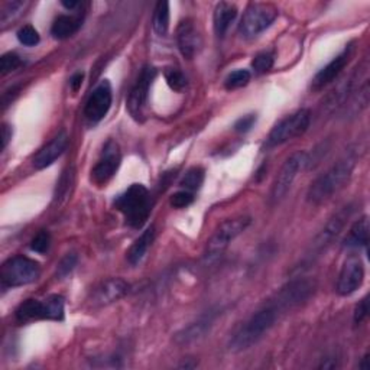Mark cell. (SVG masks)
Listing matches in <instances>:
<instances>
[{
  "label": "cell",
  "mask_w": 370,
  "mask_h": 370,
  "mask_svg": "<svg viewBox=\"0 0 370 370\" xmlns=\"http://www.w3.org/2000/svg\"><path fill=\"white\" fill-rule=\"evenodd\" d=\"M356 167V157L351 154L340 158L334 165L328 168L315 180L307 193V200L311 204H321L332 198L347 184Z\"/></svg>",
  "instance_id": "obj_1"
},
{
  "label": "cell",
  "mask_w": 370,
  "mask_h": 370,
  "mask_svg": "<svg viewBox=\"0 0 370 370\" xmlns=\"http://www.w3.org/2000/svg\"><path fill=\"white\" fill-rule=\"evenodd\" d=\"M279 311L273 307L272 304L264 307L262 310H259L255 312L252 317L242 325L240 330L233 336L230 340V350L231 351H243L248 350L252 346H255L256 343L262 338L270 328L275 324L278 319Z\"/></svg>",
  "instance_id": "obj_2"
},
{
  "label": "cell",
  "mask_w": 370,
  "mask_h": 370,
  "mask_svg": "<svg viewBox=\"0 0 370 370\" xmlns=\"http://www.w3.org/2000/svg\"><path fill=\"white\" fill-rule=\"evenodd\" d=\"M115 207L125 216L129 226L139 229L149 218L152 201H150V194L145 185L132 184L125 193L116 198Z\"/></svg>",
  "instance_id": "obj_3"
},
{
  "label": "cell",
  "mask_w": 370,
  "mask_h": 370,
  "mask_svg": "<svg viewBox=\"0 0 370 370\" xmlns=\"http://www.w3.org/2000/svg\"><path fill=\"white\" fill-rule=\"evenodd\" d=\"M65 301L61 295H51L45 299H26L16 310V320L28 323L34 320L62 321Z\"/></svg>",
  "instance_id": "obj_4"
},
{
  "label": "cell",
  "mask_w": 370,
  "mask_h": 370,
  "mask_svg": "<svg viewBox=\"0 0 370 370\" xmlns=\"http://www.w3.org/2000/svg\"><path fill=\"white\" fill-rule=\"evenodd\" d=\"M251 223L252 218L248 216H240L223 222L213 233V236L207 242V246H205V259L213 260L222 256L230 246V243L238 236H240L242 233L251 226Z\"/></svg>",
  "instance_id": "obj_5"
},
{
  "label": "cell",
  "mask_w": 370,
  "mask_h": 370,
  "mask_svg": "<svg viewBox=\"0 0 370 370\" xmlns=\"http://www.w3.org/2000/svg\"><path fill=\"white\" fill-rule=\"evenodd\" d=\"M39 273L41 268L35 260L26 256H15L3 264L0 278H2L3 285L16 288L35 282L39 278Z\"/></svg>",
  "instance_id": "obj_6"
},
{
  "label": "cell",
  "mask_w": 370,
  "mask_h": 370,
  "mask_svg": "<svg viewBox=\"0 0 370 370\" xmlns=\"http://www.w3.org/2000/svg\"><path fill=\"white\" fill-rule=\"evenodd\" d=\"M311 123V112L308 108H301L294 115L285 117L282 122L272 129L268 138V146H279L286 143L288 141H292L298 136L304 135Z\"/></svg>",
  "instance_id": "obj_7"
},
{
  "label": "cell",
  "mask_w": 370,
  "mask_h": 370,
  "mask_svg": "<svg viewBox=\"0 0 370 370\" xmlns=\"http://www.w3.org/2000/svg\"><path fill=\"white\" fill-rule=\"evenodd\" d=\"M278 16L275 6L266 3H253L246 9L239 25V32L243 38L251 39L262 34Z\"/></svg>",
  "instance_id": "obj_8"
},
{
  "label": "cell",
  "mask_w": 370,
  "mask_h": 370,
  "mask_svg": "<svg viewBox=\"0 0 370 370\" xmlns=\"http://www.w3.org/2000/svg\"><path fill=\"white\" fill-rule=\"evenodd\" d=\"M305 162H307V155L305 152H301V150L292 154L285 161V163L282 165L281 171L278 172L275 181H273V185H272V191H270L272 203H279L281 200L285 198L288 191L291 189L299 170L303 168Z\"/></svg>",
  "instance_id": "obj_9"
},
{
  "label": "cell",
  "mask_w": 370,
  "mask_h": 370,
  "mask_svg": "<svg viewBox=\"0 0 370 370\" xmlns=\"http://www.w3.org/2000/svg\"><path fill=\"white\" fill-rule=\"evenodd\" d=\"M155 77H157L155 68L145 67L138 81H136L133 89L129 93L128 111L135 120L142 122L145 117V111L149 99V89L152 86V81L155 80Z\"/></svg>",
  "instance_id": "obj_10"
},
{
  "label": "cell",
  "mask_w": 370,
  "mask_h": 370,
  "mask_svg": "<svg viewBox=\"0 0 370 370\" xmlns=\"http://www.w3.org/2000/svg\"><path fill=\"white\" fill-rule=\"evenodd\" d=\"M120 161L122 155L119 145L115 141H108L102 150V157L99 162L95 163V167L91 171L93 181L99 185H103L107 181H111L120 167Z\"/></svg>",
  "instance_id": "obj_11"
},
{
  "label": "cell",
  "mask_w": 370,
  "mask_h": 370,
  "mask_svg": "<svg viewBox=\"0 0 370 370\" xmlns=\"http://www.w3.org/2000/svg\"><path fill=\"white\" fill-rule=\"evenodd\" d=\"M113 93L112 86L107 80H103L102 83L93 90L90 97L86 103L84 115L91 123H99L108 113L112 107Z\"/></svg>",
  "instance_id": "obj_12"
},
{
  "label": "cell",
  "mask_w": 370,
  "mask_h": 370,
  "mask_svg": "<svg viewBox=\"0 0 370 370\" xmlns=\"http://www.w3.org/2000/svg\"><path fill=\"white\" fill-rule=\"evenodd\" d=\"M314 291V284L307 279H297L288 285H285L282 290L278 292L275 303L272 305L278 311L288 310L299 305L303 301L308 299Z\"/></svg>",
  "instance_id": "obj_13"
},
{
  "label": "cell",
  "mask_w": 370,
  "mask_h": 370,
  "mask_svg": "<svg viewBox=\"0 0 370 370\" xmlns=\"http://www.w3.org/2000/svg\"><path fill=\"white\" fill-rule=\"evenodd\" d=\"M365 279V268L362 260L358 257H350L343 265L341 272L337 279V294L341 297H347L356 292L362 286Z\"/></svg>",
  "instance_id": "obj_14"
},
{
  "label": "cell",
  "mask_w": 370,
  "mask_h": 370,
  "mask_svg": "<svg viewBox=\"0 0 370 370\" xmlns=\"http://www.w3.org/2000/svg\"><path fill=\"white\" fill-rule=\"evenodd\" d=\"M176 43L184 58L193 60L197 56L203 47V38L197 30L194 21L185 19L178 25Z\"/></svg>",
  "instance_id": "obj_15"
},
{
  "label": "cell",
  "mask_w": 370,
  "mask_h": 370,
  "mask_svg": "<svg viewBox=\"0 0 370 370\" xmlns=\"http://www.w3.org/2000/svg\"><path fill=\"white\" fill-rule=\"evenodd\" d=\"M353 51H354L353 44L347 45V47L345 48V51L340 52L338 56H337L332 62H328V64L323 68V70H320V71L317 73V76H315L314 80H312V84H311L312 90H315V91H317V90H323L325 86L332 84L333 81L341 74V71L345 70V68L347 67L349 61H350L351 57H353Z\"/></svg>",
  "instance_id": "obj_16"
},
{
  "label": "cell",
  "mask_w": 370,
  "mask_h": 370,
  "mask_svg": "<svg viewBox=\"0 0 370 370\" xmlns=\"http://www.w3.org/2000/svg\"><path fill=\"white\" fill-rule=\"evenodd\" d=\"M350 214H351V207L349 205V207H343L337 214H334L330 220H328L325 227L314 240V244H312L314 255L321 253L328 244H332V242L340 235L341 230L345 229Z\"/></svg>",
  "instance_id": "obj_17"
},
{
  "label": "cell",
  "mask_w": 370,
  "mask_h": 370,
  "mask_svg": "<svg viewBox=\"0 0 370 370\" xmlns=\"http://www.w3.org/2000/svg\"><path fill=\"white\" fill-rule=\"evenodd\" d=\"M129 288L130 285L120 278L107 279L95 288L93 292V304L99 307L113 304L129 292Z\"/></svg>",
  "instance_id": "obj_18"
},
{
  "label": "cell",
  "mask_w": 370,
  "mask_h": 370,
  "mask_svg": "<svg viewBox=\"0 0 370 370\" xmlns=\"http://www.w3.org/2000/svg\"><path fill=\"white\" fill-rule=\"evenodd\" d=\"M68 146V135L65 132L58 133L48 145L39 150L34 158V167L36 170H45L51 167L64 152Z\"/></svg>",
  "instance_id": "obj_19"
},
{
  "label": "cell",
  "mask_w": 370,
  "mask_h": 370,
  "mask_svg": "<svg viewBox=\"0 0 370 370\" xmlns=\"http://www.w3.org/2000/svg\"><path fill=\"white\" fill-rule=\"evenodd\" d=\"M238 16V8L233 3H227V2H222L216 6L214 10V31L218 36H223L229 28L230 25L235 22Z\"/></svg>",
  "instance_id": "obj_20"
},
{
  "label": "cell",
  "mask_w": 370,
  "mask_h": 370,
  "mask_svg": "<svg viewBox=\"0 0 370 370\" xmlns=\"http://www.w3.org/2000/svg\"><path fill=\"white\" fill-rule=\"evenodd\" d=\"M367 243H369V218L367 216H363L350 227L343 246L347 249H358L363 248V246H367Z\"/></svg>",
  "instance_id": "obj_21"
},
{
  "label": "cell",
  "mask_w": 370,
  "mask_h": 370,
  "mask_svg": "<svg viewBox=\"0 0 370 370\" xmlns=\"http://www.w3.org/2000/svg\"><path fill=\"white\" fill-rule=\"evenodd\" d=\"M154 239H155V229L154 226H150L130 246V249L128 252V262L130 265H138L148 253V249L150 248Z\"/></svg>",
  "instance_id": "obj_22"
},
{
  "label": "cell",
  "mask_w": 370,
  "mask_h": 370,
  "mask_svg": "<svg viewBox=\"0 0 370 370\" xmlns=\"http://www.w3.org/2000/svg\"><path fill=\"white\" fill-rule=\"evenodd\" d=\"M211 321L213 319L209 315V317H203L197 323L188 325L183 332H180L175 336V343L180 346H184V345H189V343H193L196 340H200L201 337H204L205 333L209 332Z\"/></svg>",
  "instance_id": "obj_23"
},
{
  "label": "cell",
  "mask_w": 370,
  "mask_h": 370,
  "mask_svg": "<svg viewBox=\"0 0 370 370\" xmlns=\"http://www.w3.org/2000/svg\"><path fill=\"white\" fill-rule=\"evenodd\" d=\"M81 26V21L74 16L61 15L52 23L51 34L56 39H67L73 36Z\"/></svg>",
  "instance_id": "obj_24"
},
{
  "label": "cell",
  "mask_w": 370,
  "mask_h": 370,
  "mask_svg": "<svg viewBox=\"0 0 370 370\" xmlns=\"http://www.w3.org/2000/svg\"><path fill=\"white\" fill-rule=\"evenodd\" d=\"M152 26H154V31L158 35L161 36L167 35L170 30V3L168 2H158L154 12Z\"/></svg>",
  "instance_id": "obj_25"
},
{
  "label": "cell",
  "mask_w": 370,
  "mask_h": 370,
  "mask_svg": "<svg viewBox=\"0 0 370 370\" xmlns=\"http://www.w3.org/2000/svg\"><path fill=\"white\" fill-rule=\"evenodd\" d=\"M204 183V170L200 167H194L187 171V174L184 175L183 181H181V187H184L187 191H196Z\"/></svg>",
  "instance_id": "obj_26"
},
{
  "label": "cell",
  "mask_w": 370,
  "mask_h": 370,
  "mask_svg": "<svg viewBox=\"0 0 370 370\" xmlns=\"http://www.w3.org/2000/svg\"><path fill=\"white\" fill-rule=\"evenodd\" d=\"M251 73L248 70H236L227 76L224 86L227 90H238L249 84L251 81Z\"/></svg>",
  "instance_id": "obj_27"
},
{
  "label": "cell",
  "mask_w": 370,
  "mask_h": 370,
  "mask_svg": "<svg viewBox=\"0 0 370 370\" xmlns=\"http://www.w3.org/2000/svg\"><path fill=\"white\" fill-rule=\"evenodd\" d=\"M165 80H167L168 86L174 91L181 93L187 87V78H185V76L180 70H176V68H168V70L165 71Z\"/></svg>",
  "instance_id": "obj_28"
},
{
  "label": "cell",
  "mask_w": 370,
  "mask_h": 370,
  "mask_svg": "<svg viewBox=\"0 0 370 370\" xmlns=\"http://www.w3.org/2000/svg\"><path fill=\"white\" fill-rule=\"evenodd\" d=\"M74 184V170H68L67 172H64V175L61 176V180L58 183L57 187V193H56V200L61 201L62 198H67L68 194H70V189Z\"/></svg>",
  "instance_id": "obj_29"
},
{
  "label": "cell",
  "mask_w": 370,
  "mask_h": 370,
  "mask_svg": "<svg viewBox=\"0 0 370 370\" xmlns=\"http://www.w3.org/2000/svg\"><path fill=\"white\" fill-rule=\"evenodd\" d=\"M23 64L22 58L15 52H8L5 56H2L0 58V70H2V74L6 76L12 71L18 70V68Z\"/></svg>",
  "instance_id": "obj_30"
},
{
  "label": "cell",
  "mask_w": 370,
  "mask_h": 370,
  "mask_svg": "<svg viewBox=\"0 0 370 370\" xmlns=\"http://www.w3.org/2000/svg\"><path fill=\"white\" fill-rule=\"evenodd\" d=\"M273 67V56L270 52H260L253 58L252 68L256 74H264Z\"/></svg>",
  "instance_id": "obj_31"
},
{
  "label": "cell",
  "mask_w": 370,
  "mask_h": 370,
  "mask_svg": "<svg viewBox=\"0 0 370 370\" xmlns=\"http://www.w3.org/2000/svg\"><path fill=\"white\" fill-rule=\"evenodd\" d=\"M19 43L26 47H35L39 43V34L31 25H26L18 31Z\"/></svg>",
  "instance_id": "obj_32"
},
{
  "label": "cell",
  "mask_w": 370,
  "mask_h": 370,
  "mask_svg": "<svg viewBox=\"0 0 370 370\" xmlns=\"http://www.w3.org/2000/svg\"><path fill=\"white\" fill-rule=\"evenodd\" d=\"M49 243H51L49 233L45 231V230H43V231H39L38 235L34 238V240L31 243V249L34 252H36V253L44 255L49 249Z\"/></svg>",
  "instance_id": "obj_33"
},
{
  "label": "cell",
  "mask_w": 370,
  "mask_h": 370,
  "mask_svg": "<svg viewBox=\"0 0 370 370\" xmlns=\"http://www.w3.org/2000/svg\"><path fill=\"white\" fill-rule=\"evenodd\" d=\"M193 201H194L193 193H189L187 189L178 191V193H175L171 197V205L175 209H185L189 204H193Z\"/></svg>",
  "instance_id": "obj_34"
},
{
  "label": "cell",
  "mask_w": 370,
  "mask_h": 370,
  "mask_svg": "<svg viewBox=\"0 0 370 370\" xmlns=\"http://www.w3.org/2000/svg\"><path fill=\"white\" fill-rule=\"evenodd\" d=\"M76 265H77V255L76 253H68V255H65L61 259V262L58 264V269H57L58 277L60 278L67 277L68 273L73 272V269L76 268Z\"/></svg>",
  "instance_id": "obj_35"
},
{
  "label": "cell",
  "mask_w": 370,
  "mask_h": 370,
  "mask_svg": "<svg viewBox=\"0 0 370 370\" xmlns=\"http://www.w3.org/2000/svg\"><path fill=\"white\" fill-rule=\"evenodd\" d=\"M255 123H256V115H246L236 122L235 130L239 133H246L253 128Z\"/></svg>",
  "instance_id": "obj_36"
},
{
  "label": "cell",
  "mask_w": 370,
  "mask_h": 370,
  "mask_svg": "<svg viewBox=\"0 0 370 370\" xmlns=\"http://www.w3.org/2000/svg\"><path fill=\"white\" fill-rule=\"evenodd\" d=\"M367 312H369L367 298H363L360 303L358 304V307H356V310H354V323L356 324L363 323V320L367 317Z\"/></svg>",
  "instance_id": "obj_37"
},
{
  "label": "cell",
  "mask_w": 370,
  "mask_h": 370,
  "mask_svg": "<svg viewBox=\"0 0 370 370\" xmlns=\"http://www.w3.org/2000/svg\"><path fill=\"white\" fill-rule=\"evenodd\" d=\"M83 80H84V74L83 73H76L73 77H71V80H70V86H71V89H73V91H78L80 90V87H81V84H83Z\"/></svg>",
  "instance_id": "obj_38"
},
{
  "label": "cell",
  "mask_w": 370,
  "mask_h": 370,
  "mask_svg": "<svg viewBox=\"0 0 370 370\" xmlns=\"http://www.w3.org/2000/svg\"><path fill=\"white\" fill-rule=\"evenodd\" d=\"M12 139V129L8 125L2 126V149H5Z\"/></svg>",
  "instance_id": "obj_39"
},
{
  "label": "cell",
  "mask_w": 370,
  "mask_h": 370,
  "mask_svg": "<svg viewBox=\"0 0 370 370\" xmlns=\"http://www.w3.org/2000/svg\"><path fill=\"white\" fill-rule=\"evenodd\" d=\"M359 369L362 370H370V359H369V353L365 354V358L362 359V363L359 365Z\"/></svg>",
  "instance_id": "obj_40"
},
{
  "label": "cell",
  "mask_w": 370,
  "mask_h": 370,
  "mask_svg": "<svg viewBox=\"0 0 370 370\" xmlns=\"http://www.w3.org/2000/svg\"><path fill=\"white\" fill-rule=\"evenodd\" d=\"M61 5H62L64 8H67V9H74V8H77L80 3H78V2H61Z\"/></svg>",
  "instance_id": "obj_41"
}]
</instances>
